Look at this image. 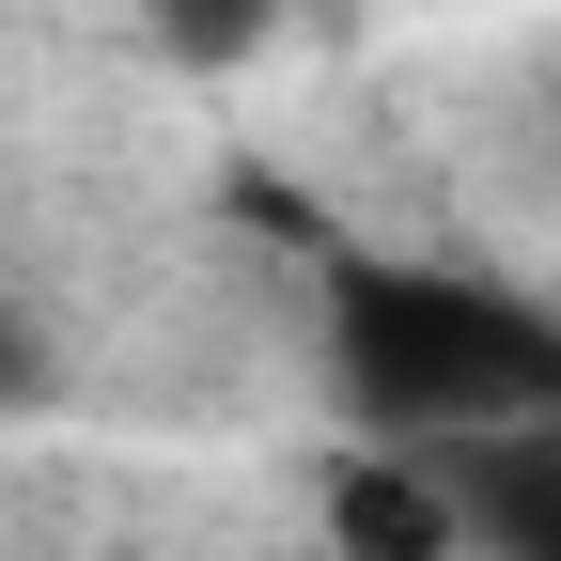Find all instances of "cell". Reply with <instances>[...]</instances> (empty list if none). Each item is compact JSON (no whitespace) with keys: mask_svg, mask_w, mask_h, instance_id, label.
Segmentation results:
<instances>
[{"mask_svg":"<svg viewBox=\"0 0 561 561\" xmlns=\"http://www.w3.org/2000/svg\"><path fill=\"white\" fill-rule=\"evenodd\" d=\"M328 390L390 453L561 421V312L515 297V280H468V265H343L328 280Z\"/></svg>","mask_w":561,"mask_h":561,"instance_id":"1","label":"cell"},{"mask_svg":"<svg viewBox=\"0 0 561 561\" xmlns=\"http://www.w3.org/2000/svg\"><path fill=\"white\" fill-rule=\"evenodd\" d=\"M453 530L483 561H561V421H500V437H453Z\"/></svg>","mask_w":561,"mask_h":561,"instance_id":"2","label":"cell"},{"mask_svg":"<svg viewBox=\"0 0 561 561\" xmlns=\"http://www.w3.org/2000/svg\"><path fill=\"white\" fill-rule=\"evenodd\" d=\"M328 546H343V561H468L437 453H390V437H359V453L328 468Z\"/></svg>","mask_w":561,"mask_h":561,"instance_id":"3","label":"cell"},{"mask_svg":"<svg viewBox=\"0 0 561 561\" xmlns=\"http://www.w3.org/2000/svg\"><path fill=\"white\" fill-rule=\"evenodd\" d=\"M140 16H157L172 62H250V47L280 32V0H140Z\"/></svg>","mask_w":561,"mask_h":561,"instance_id":"4","label":"cell"},{"mask_svg":"<svg viewBox=\"0 0 561 561\" xmlns=\"http://www.w3.org/2000/svg\"><path fill=\"white\" fill-rule=\"evenodd\" d=\"M32 390H47V343H32L16 297H0V405H32Z\"/></svg>","mask_w":561,"mask_h":561,"instance_id":"5","label":"cell"}]
</instances>
